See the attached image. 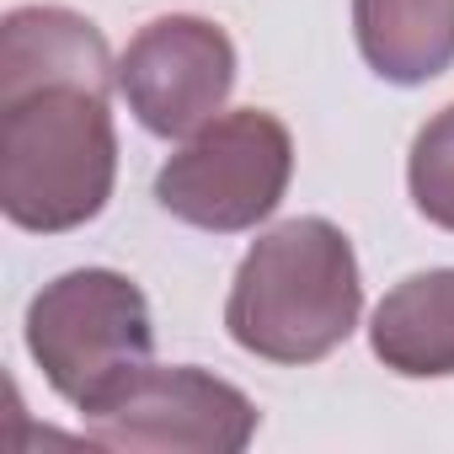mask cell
<instances>
[{"instance_id": "cell-1", "label": "cell", "mask_w": 454, "mask_h": 454, "mask_svg": "<svg viewBox=\"0 0 454 454\" xmlns=\"http://www.w3.org/2000/svg\"><path fill=\"white\" fill-rule=\"evenodd\" d=\"M364 310L353 241L321 214H300L252 241L224 300V332L268 364H321L337 353Z\"/></svg>"}, {"instance_id": "cell-2", "label": "cell", "mask_w": 454, "mask_h": 454, "mask_svg": "<svg viewBox=\"0 0 454 454\" xmlns=\"http://www.w3.org/2000/svg\"><path fill=\"white\" fill-rule=\"evenodd\" d=\"M107 97L81 81L0 91V208L17 231L65 236L107 208L118 182Z\"/></svg>"}, {"instance_id": "cell-3", "label": "cell", "mask_w": 454, "mask_h": 454, "mask_svg": "<svg viewBox=\"0 0 454 454\" xmlns=\"http://www.w3.org/2000/svg\"><path fill=\"white\" fill-rule=\"evenodd\" d=\"M27 353L43 369L49 390L81 411L107 385L150 364V300L129 273L113 268L59 273L27 305Z\"/></svg>"}, {"instance_id": "cell-4", "label": "cell", "mask_w": 454, "mask_h": 454, "mask_svg": "<svg viewBox=\"0 0 454 454\" xmlns=\"http://www.w3.org/2000/svg\"><path fill=\"white\" fill-rule=\"evenodd\" d=\"M294 176V139L278 113L236 107L208 118L155 171V203L208 236H241L284 203Z\"/></svg>"}, {"instance_id": "cell-5", "label": "cell", "mask_w": 454, "mask_h": 454, "mask_svg": "<svg viewBox=\"0 0 454 454\" xmlns=\"http://www.w3.org/2000/svg\"><path fill=\"white\" fill-rule=\"evenodd\" d=\"M86 438L129 454H241L262 411L247 390L198 364H139L81 406Z\"/></svg>"}, {"instance_id": "cell-6", "label": "cell", "mask_w": 454, "mask_h": 454, "mask_svg": "<svg viewBox=\"0 0 454 454\" xmlns=\"http://www.w3.org/2000/svg\"><path fill=\"white\" fill-rule=\"evenodd\" d=\"M236 91V43L208 17H155L118 54V97L155 139H187Z\"/></svg>"}, {"instance_id": "cell-7", "label": "cell", "mask_w": 454, "mask_h": 454, "mask_svg": "<svg viewBox=\"0 0 454 454\" xmlns=\"http://www.w3.org/2000/svg\"><path fill=\"white\" fill-rule=\"evenodd\" d=\"M38 81H81L97 91L118 86V59L97 22L70 6H17L0 22V91Z\"/></svg>"}, {"instance_id": "cell-8", "label": "cell", "mask_w": 454, "mask_h": 454, "mask_svg": "<svg viewBox=\"0 0 454 454\" xmlns=\"http://www.w3.org/2000/svg\"><path fill=\"white\" fill-rule=\"evenodd\" d=\"M374 358L401 380L454 374V268H427L401 278L369 321Z\"/></svg>"}, {"instance_id": "cell-9", "label": "cell", "mask_w": 454, "mask_h": 454, "mask_svg": "<svg viewBox=\"0 0 454 454\" xmlns=\"http://www.w3.org/2000/svg\"><path fill=\"white\" fill-rule=\"evenodd\" d=\"M364 65L390 86H427L454 65V0H353Z\"/></svg>"}, {"instance_id": "cell-10", "label": "cell", "mask_w": 454, "mask_h": 454, "mask_svg": "<svg viewBox=\"0 0 454 454\" xmlns=\"http://www.w3.org/2000/svg\"><path fill=\"white\" fill-rule=\"evenodd\" d=\"M406 192L427 224L454 236V102L417 129L406 155Z\"/></svg>"}]
</instances>
